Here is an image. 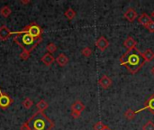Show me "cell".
<instances>
[{
    "mask_svg": "<svg viewBox=\"0 0 154 130\" xmlns=\"http://www.w3.org/2000/svg\"><path fill=\"white\" fill-rule=\"evenodd\" d=\"M119 62L122 66H125L128 71L132 74H136L146 63L143 52H141L137 47L124 53L120 57Z\"/></svg>",
    "mask_w": 154,
    "mask_h": 130,
    "instance_id": "1",
    "label": "cell"
},
{
    "mask_svg": "<svg viewBox=\"0 0 154 130\" xmlns=\"http://www.w3.org/2000/svg\"><path fill=\"white\" fill-rule=\"evenodd\" d=\"M27 124L30 130H51L54 128V122L42 111L34 113L27 121Z\"/></svg>",
    "mask_w": 154,
    "mask_h": 130,
    "instance_id": "2",
    "label": "cell"
},
{
    "mask_svg": "<svg viewBox=\"0 0 154 130\" xmlns=\"http://www.w3.org/2000/svg\"><path fill=\"white\" fill-rule=\"evenodd\" d=\"M13 41L18 46H20L23 49V51H26L31 53L39 45L42 39H36L28 33H22L14 36Z\"/></svg>",
    "mask_w": 154,
    "mask_h": 130,
    "instance_id": "3",
    "label": "cell"
},
{
    "mask_svg": "<svg viewBox=\"0 0 154 130\" xmlns=\"http://www.w3.org/2000/svg\"><path fill=\"white\" fill-rule=\"evenodd\" d=\"M42 33H43V30L41 28V26L39 24H37L36 23L32 22V23L29 24L28 25H26L23 30L17 31V32H12L11 34L16 35V34H22V33H28L36 39H42Z\"/></svg>",
    "mask_w": 154,
    "mask_h": 130,
    "instance_id": "4",
    "label": "cell"
},
{
    "mask_svg": "<svg viewBox=\"0 0 154 130\" xmlns=\"http://www.w3.org/2000/svg\"><path fill=\"white\" fill-rule=\"evenodd\" d=\"M13 102L14 100H12V98L7 93L3 92L0 89V108L2 109H6Z\"/></svg>",
    "mask_w": 154,
    "mask_h": 130,
    "instance_id": "5",
    "label": "cell"
},
{
    "mask_svg": "<svg viewBox=\"0 0 154 130\" xmlns=\"http://www.w3.org/2000/svg\"><path fill=\"white\" fill-rule=\"evenodd\" d=\"M149 110L152 114L154 115V94H152L146 101H145V104H144V107L143 109H140L138 110L135 111V114L137 113H140L143 110Z\"/></svg>",
    "mask_w": 154,
    "mask_h": 130,
    "instance_id": "6",
    "label": "cell"
},
{
    "mask_svg": "<svg viewBox=\"0 0 154 130\" xmlns=\"http://www.w3.org/2000/svg\"><path fill=\"white\" fill-rule=\"evenodd\" d=\"M96 46L101 51L104 52L107 49V47L109 46V42L108 40L105 37V36H100L97 41H96Z\"/></svg>",
    "mask_w": 154,
    "mask_h": 130,
    "instance_id": "7",
    "label": "cell"
},
{
    "mask_svg": "<svg viewBox=\"0 0 154 130\" xmlns=\"http://www.w3.org/2000/svg\"><path fill=\"white\" fill-rule=\"evenodd\" d=\"M11 33L12 32L9 30V28L6 25H5V24L1 25L0 26V40L3 41V42L8 40L9 37L12 35Z\"/></svg>",
    "mask_w": 154,
    "mask_h": 130,
    "instance_id": "8",
    "label": "cell"
},
{
    "mask_svg": "<svg viewBox=\"0 0 154 130\" xmlns=\"http://www.w3.org/2000/svg\"><path fill=\"white\" fill-rule=\"evenodd\" d=\"M113 81L112 80L107 76V75H104L102 76V78L98 81V84L100 85V87L104 90H107L111 87Z\"/></svg>",
    "mask_w": 154,
    "mask_h": 130,
    "instance_id": "9",
    "label": "cell"
},
{
    "mask_svg": "<svg viewBox=\"0 0 154 130\" xmlns=\"http://www.w3.org/2000/svg\"><path fill=\"white\" fill-rule=\"evenodd\" d=\"M125 19H127L130 23H133L136 18H137V16H138V14H137V12L134 9V8H132V7H129L128 9H127V11L125 13Z\"/></svg>",
    "mask_w": 154,
    "mask_h": 130,
    "instance_id": "10",
    "label": "cell"
},
{
    "mask_svg": "<svg viewBox=\"0 0 154 130\" xmlns=\"http://www.w3.org/2000/svg\"><path fill=\"white\" fill-rule=\"evenodd\" d=\"M124 46L127 49V51L129 50H132V49H134L136 48L137 46V42L132 37V36H128L125 41L124 42Z\"/></svg>",
    "mask_w": 154,
    "mask_h": 130,
    "instance_id": "11",
    "label": "cell"
},
{
    "mask_svg": "<svg viewBox=\"0 0 154 130\" xmlns=\"http://www.w3.org/2000/svg\"><path fill=\"white\" fill-rule=\"evenodd\" d=\"M152 21V17H151L150 15H148L146 13H143V14L138 17V22H139V24H141L143 25L144 27H146Z\"/></svg>",
    "mask_w": 154,
    "mask_h": 130,
    "instance_id": "12",
    "label": "cell"
},
{
    "mask_svg": "<svg viewBox=\"0 0 154 130\" xmlns=\"http://www.w3.org/2000/svg\"><path fill=\"white\" fill-rule=\"evenodd\" d=\"M86 109V106L80 101V100H77L75 101L72 105H71V111L73 112H78L79 114L82 113V111Z\"/></svg>",
    "mask_w": 154,
    "mask_h": 130,
    "instance_id": "13",
    "label": "cell"
},
{
    "mask_svg": "<svg viewBox=\"0 0 154 130\" xmlns=\"http://www.w3.org/2000/svg\"><path fill=\"white\" fill-rule=\"evenodd\" d=\"M41 61H42V62L44 65H46V66H51V65L54 62L55 58L53 57L52 54L47 52V53H45V54L42 57Z\"/></svg>",
    "mask_w": 154,
    "mask_h": 130,
    "instance_id": "14",
    "label": "cell"
},
{
    "mask_svg": "<svg viewBox=\"0 0 154 130\" xmlns=\"http://www.w3.org/2000/svg\"><path fill=\"white\" fill-rule=\"evenodd\" d=\"M55 61H56V62H57L60 67H64V66H66V65L69 63V58H68V56H67L66 54H64V53H60V54L58 55V57L55 59Z\"/></svg>",
    "mask_w": 154,
    "mask_h": 130,
    "instance_id": "15",
    "label": "cell"
},
{
    "mask_svg": "<svg viewBox=\"0 0 154 130\" xmlns=\"http://www.w3.org/2000/svg\"><path fill=\"white\" fill-rule=\"evenodd\" d=\"M143 56L144 58V61L146 62H150L154 59V52L152 49H146L143 52Z\"/></svg>",
    "mask_w": 154,
    "mask_h": 130,
    "instance_id": "16",
    "label": "cell"
},
{
    "mask_svg": "<svg viewBox=\"0 0 154 130\" xmlns=\"http://www.w3.org/2000/svg\"><path fill=\"white\" fill-rule=\"evenodd\" d=\"M11 14H12V10H11V8L9 7V5H4V6L1 7V9H0V14H1L3 17L7 18V17L10 16Z\"/></svg>",
    "mask_w": 154,
    "mask_h": 130,
    "instance_id": "17",
    "label": "cell"
},
{
    "mask_svg": "<svg viewBox=\"0 0 154 130\" xmlns=\"http://www.w3.org/2000/svg\"><path fill=\"white\" fill-rule=\"evenodd\" d=\"M48 107H49V104L44 100H41L36 104V108L39 109V111H42V112H43L46 109H48Z\"/></svg>",
    "mask_w": 154,
    "mask_h": 130,
    "instance_id": "18",
    "label": "cell"
},
{
    "mask_svg": "<svg viewBox=\"0 0 154 130\" xmlns=\"http://www.w3.org/2000/svg\"><path fill=\"white\" fill-rule=\"evenodd\" d=\"M64 15H65L69 20H72V19H74L75 16H76V12H75L71 7H69V8H68V9L65 11Z\"/></svg>",
    "mask_w": 154,
    "mask_h": 130,
    "instance_id": "19",
    "label": "cell"
},
{
    "mask_svg": "<svg viewBox=\"0 0 154 130\" xmlns=\"http://www.w3.org/2000/svg\"><path fill=\"white\" fill-rule=\"evenodd\" d=\"M22 105L25 109H29L33 106V101L30 98H25L23 100V101L22 102Z\"/></svg>",
    "mask_w": 154,
    "mask_h": 130,
    "instance_id": "20",
    "label": "cell"
},
{
    "mask_svg": "<svg viewBox=\"0 0 154 130\" xmlns=\"http://www.w3.org/2000/svg\"><path fill=\"white\" fill-rule=\"evenodd\" d=\"M125 117L128 120H133L135 118V111H134L132 109H128L125 113Z\"/></svg>",
    "mask_w": 154,
    "mask_h": 130,
    "instance_id": "21",
    "label": "cell"
},
{
    "mask_svg": "<svg viewBox=\"0 0 154 130\" xmlns=\"http://www.w3.org/2000/svg\"><path fill=\"white\" fill-rule=\"evenodd\" d=\"M46 50L48 51V52H49V53L52 54V53H54V52L57 51V46L55 45V43H50L46 46Z\"/></svg>",
    "mask_w": 154,
    "mask_h": 130,
    "instance_id": "22",
    "label": "cell"
},
{
    "mask_svg": "<svg viewBox=\"0 0 154 130\" xmlns=\"http://www.w3.org/2000/svg\"><path fill=\"white\" fill-rule=\"evenodd\" d=\"M143 130H154V122L152 120H148L143 127Z\"/></svg>",
    "mask_w": 154,
    "mask_h": 130,
    "instance_id": "23",
    "label": "cell"
},
{
    "mask_svg": "<svg viewBox=\"0 0 154 130\" xmlns=\"http://www.w3.org/2000/svg\"><path fill=\"white\" fill-rule=\"evenodd\" d=\"M81 54H82L83 56H85V57H89V56L92 54V50H91V48H89V47H85V48H83L82 51H81Z\"/></svg>",
    "mask_w": 154,
    "mask_h": 130,
    "instance_id": "24",
    "label": "cell"
},
{
    "mask_svg": "<svg viewBox=\"0 0 154 130\" xmlns=\"http://www.w3.org/2000/svg\"><path fill=\"white\" fill-rule=\"evenodd\" d=\"M107 128V126H106L104 123L102 122H97L94 125V130H104Z\"/></svg>",
    "mask_w": 154,
    "mask_h": 130,
    "instance_id": "25",
    "label": "cell"
},
{
    "mask_svg": "<svg viewBox=\"0 0 154 130\" xmlns=\"http://www.w3.org/2000/svg\"><path fill=\"white\" fill-rule=\"evenodd\" d=\"M30 54H31V53H30L29 52L23 51V52H22V53L20 54V58H21L22 60H23V61H26V60H28V59H29Z\"/></svg>",
    "mask_w": 154,
    "mask_h": 130,
    "instance_id": "26",
    "label": "cell"
},
{
    "mask_svg": "<svg viewBox=\"0 0 154 130\" xmlns=\"http://www.w3.org/2000/svg\"><path fill=\"white\" fill-rule=\"evenodd\" d=\"M145 28L148 29V31H149L150 33H154V21H152Z\"/></svg>",
    "mask_w": 154,
    "mask_h": 130,
    "instance_id": "27",
    "label": "cell"
},
{
    "mask_svg": "<svg viewBox=\"0 0 154 130\" xmlns=\"http://www.w3.org/2000/svg\"><path fill=\"white\" fill-rule=\"evenodd\" d=\"M20 130H30V128H29V126H28V124H27V122L23 123V125H22V126H21V128H20Z\"/></svg>",
    "mask_w": 154,
    "mask_h": 130,
    "instance_id": "28",
    "label": "cell"
},
{
    "mask_svg": "<svg viewBox=\"0 0 154 130\" xmlns=\"http://www.w3.org/2000/svg\"><path fill=\"white\" fill-rule=\"evenodd\" d=\"M20 3H21V4H23V5H27V4L31 3V1H23V0H21V1H20Z\"/></svg>",
    "mask_w": 154,
    "mask_h": 130,
    "instance_id": "29",
    "label": "cell"
},
{
    "mask_svg": "<svg viewBox=\"0 0 154 130\" xmlns=\"http://www.w3.org/2000/svg\"><path fill=\"white\" fill-rule=\"evenodd\" d=\"M151 72H152V74L154 76V66L152 68V70H151Z\"/></svg>",
    "mask_w": 154,
    "mask_h": 130,
    "instance_id": "30",
    "label": "cell"
},
{
    "mask_svg": "<svg viewBox=\"0 0 154 130\" xmlns=\"http://www.w3.org/2000/svg\"><path fill=\"white\" fill-rule=\"evenodd\" d=\"M104 130H112V129H111V128H108V127H107V128H106V129H104Z\"/></svg>",
    "mask_w": 154,
    "mask_h": 130,
    "instance_id": "31",
    "label": "cell"
},
{
    "mask_svg": "<svg viewBox=\"0 0 154 130\" xmlns=\"http://www.w3.org/2000/svg\"><path fill=\"white\" fill-rule=\"evenodd\" d=\"M152 17H154V11L152 12Z\"/></svg>",
    "mask_w": 154,
    "mask_h": 130,
    "instance_id": "32",
    "label": "cell"
}]
</instances>
